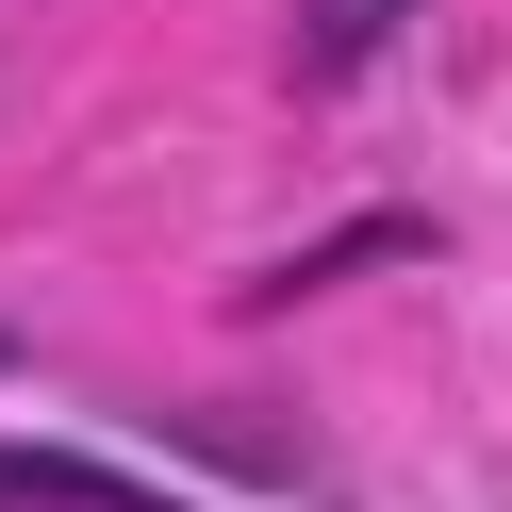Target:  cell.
Segmentation results:
<instances>
[{"label": "cell", "mask_w": 512, "mask_h": 512, "mask_svg": "<svg viewBox=\"0 0 512 512\" xmlns=\"http://www.w3.org/2000/svg\"><path fill=\"white\" fill-rule=\"evenodd\" d=\"M397 17H413V0H298V67H314V83L380 67V50H397Z\"/></svg>", "instance_id": "1"}]
</instances>
